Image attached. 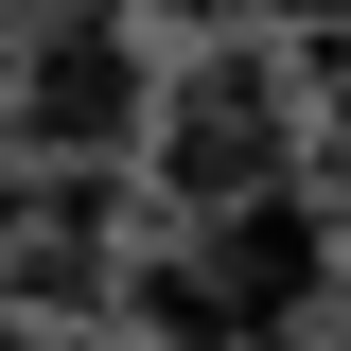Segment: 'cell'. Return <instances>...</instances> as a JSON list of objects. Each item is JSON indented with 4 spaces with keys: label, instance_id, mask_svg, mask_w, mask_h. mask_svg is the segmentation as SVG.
<instances>
[{
    "label": "cell",
    "instance_id": "obj_2",
    "mask_svg": "<svg viewBox=\"0 0 351 351\" xmlns=\"http://www.w3.org/2000/svg\"><path fill=\"white\" fill-rule=\"evenodd\" d=\"M158 123V53L141 18H18V88H0V141L18 176H106Z\"/></svg>",
    "mask_w": 351,
    "mask_h": 351
},
{
    "label": "cell",
    "instance_id": "obj_3",
    "mask_svg": "<svg viewBox=\"0 0 351 351\" xmlns=\"http://www.w3.org/2000/svg\"><path fill=\"white\" fill-rule=\"evenodd\" d=\"M18 351H36V334H18Z\"/></svg>",
    "mask_w": 351,
    "mask_h": 351
},
{
    "label": "cell",
    "instance_id": "obj_1",
    "mask_svg": "<svg viewBox=\"0 0 351 351\" xmlns=\"http://www.w3.org/2000/svg\"><path fill=\"white\" fill-rule=\"evenodd\" d=\"M141 158H158L176 228H228V211H263V193H299V88H281V53L211 36L193 71H158V123H141Z\"/></svg>",
    "mask_w": 351,
    "mask_h": 351
}]
</instances>
